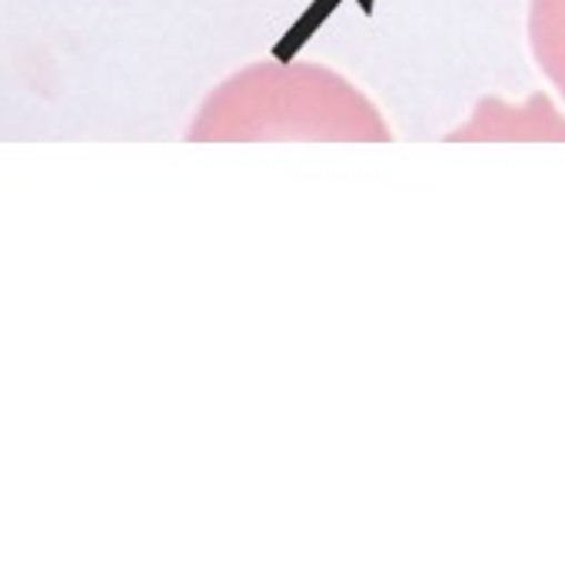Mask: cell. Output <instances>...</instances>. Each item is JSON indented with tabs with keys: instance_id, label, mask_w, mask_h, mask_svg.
<instances>
[{
	"instance_id": "1",
	"label": "cell",
	"mask_w": 565,
	"mask_h": 568,
	"mask_svg": "<svg viewBox=\"0 0 565 568\" xmlns=\"http://www.w3.org/2000/svg\"><path fill=\"white\" fill-rule=\"evenodd\" d=\"M190 140H363L386 143L380 106L346 77L300 63H253L223 80L200 106Z\"/></svg>"
},
{
	"instance_id": "2",
	"label": "cell",
	"mask_w": 565,
	"mask_h": 568,
	"mask_svg": "<svg viewBox=\"0 0 565 568\" xmlns=\"http://www.w3.org/2000/svg\"><path fill=\"white\" fill-rule=\"evenodd\" d=\"M529 47L565 103V0H529Z\"/></svg>"
}]
</instances>
